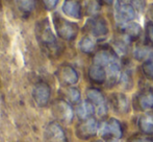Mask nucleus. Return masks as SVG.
<instances>
[{"instance_id": "nucleus-18", "label": "nucleus", "mask_w": 153, "mask_h": 142, "mask_svg": "<svg viewBox=\"0 0 153 142\" xmlns=\"http://www.w3.org/2000/svg\"><path fill=\"white\" fill-rule=\"evenodd\" d=\"M87 96H88V99L93 105L99 106V105L104 104V97H103L102 93L97 89H93V88L92 89H89L87 92Z\"/></svg>"}, {"instance_id": "nucleus-15", "label": "nucleus", "mask_w": 153, "mask_h": 142, "mask_svg": "<svg viewBox=\"0 0 153 142\" xmlns=\"http://www.w3.org/2000/svg\"><path fill=\"white\" fill-rule=\"evenodd\" d=\"M114 108L120 113H127L129 111V102L124 94H115L113 96Z\"/></svg>"}, {"instance_id": "nucleus-7", "label": "nucleus", "mask_w": 153, "mask_h": 142, "mask_svg": "<svg viewBox=\"0 0 153 142\" xmlns=\"http://www.w3.org/2000/svg\"><path fill=\"white\" fill-rule=\"evenodd\" d=\"M54 116L65 123H70L73 119V110L68 102L59 100L53 107Z\"/></svg>"}, {"instance_id": "nucleus-10", "label": "nucleus", "mask_w": 153, "mask_h": 142, "mask_svg": "<svg viewBox=\"0 0 153 142\" xmlns=\"http://www.w3.org/2000/svg\"><path fill=\"white\" fill-rule=\"evenodd\" d=\"M62 12L66 16L71 18L79 19L81 17L80 4L76 0H66L62 4Z\"/></svg>"}, {"instance_id": "nucleus-14", "label": "nucleus", "mask_w": 153, "mask_h": 142, "mask_svg": "<svg viewBox=\"0 0 153 142\" xmlns=\"http://www.w3.org/2000/svg\"><path fill=\"white\" fill-rule=\"evenodd\" d=\"M106 78H108V81L111 84L116 83L120 77V64L118 59H114L108 65L106 66Z\"/></svg>"}, {"instance_id": "nucleus-20", "label": "nucleus", "mask_w": 153, "mask_h": 142, "mask_svg": "<svg viewBox=\"0 0 153 142\" xmlns=\"http://www.w3.org/2000/svg\"><path fill=\"white\" fill-rule=\"evenodd\" d=\"M139 104L143 110H149L153 109V93L148 92L140 95L139 97Z\"/></svg>"}, {"instance_id": "nucleus-33", "label": "nucleus", "mask_w": 153, "mask_h": 142, "mask_svg": "<svg viewBox=\"0 0 153 142\" xmlns=\"http://www.w3.org/2000/svg\"><path fill=\"white\" fill-rule=\"evenodd\" d=\"M108 142H121V141H120L118 138H115V139H111V140L108 141Z\"/></svg>"}, {"instance_id": "nucleus-22", "label": "nucleus", "mask_w": 153, "mask_h": 142, "mask_svg": "<svg viewBox=\"0 0 153 142\" xmlns=\"http://www.w3.org/2000/svg\"><path fill=\"white\" fill-rule=\"evenodd\" d=\"M124 31L128 38H137L141 34V27H140V25L137 23L128 22L125 24Z\"/></svg>"}, {"instance_id": "nucleus-8", "label": "nucleus", "mask_w": 153, "mask_h": 142, "mask_svg": "<svg viewBox=\"0 0 153 142\" xmlns=\"http://www.w3.org/2000/svg\"><path fill=\"white\" fill-rule=\"evenodd\" d=\"M57 77L65 85L72 86L78 81V73L77 71L70 65H64L57 71Z\"/></svg>"}, {"instance_id": "nucleus-5", "label": "nucleus", "mask_w": 153, "mask_h": 142, "mask_svg": "<svg viewBox=\"0 0 153 142\" xmlns=\"http://www.w3.org/2000/svg\"><path fill=\"white\" fill-rule=\"evenodd\" d=\"M45 138L47 142H68L64 129L57 122H50L45 130Z\"/></svg>"}, {"instance_id": "nucleus-2", "label": "nucleus", "mask_w": 153, "mask_h": 142, "mask_svg": "<svg viewBox=\"0 0 153 142\" xmlns=\"http://www.w3.org/2000/svg\"><path fill=\"white\" fill-rule=\"evenodd\" d=\"M54 27L59 37L66 41H72L76 38L78 34V25L69 20L62 18L59 15H55L53 18Z\"/></svg>"}, {"instance_id": "nucleus-34", "label": "nucleus", "mask_w": 153, "mask_h": 142, "mask_svg": "<svg viewBox=\"0 0 153 142\" xmlns=\"http://www.w3.org/2000/svg\"><path fill=\"white\" fill-rule=\"evenodd\" d=\"M95 142H102V141H100V140H98V141H95Z\"/></svg>"}, {"instance_id": "nucleus-28", "label": "nucleus", "mask_w": 153, "mask_h": 142, "mask_svg": "<svg viewBox=\"0 0 153 142\" xmlns=\"http://www.w3.org/2000/svg\"><path fill=\"white\" fill-rule=\"evenodd\" d=\"M146 33H147V37L149 41L153 44V23L148 22L146 25Z\"/></svg>"}, {"instance_id": "nucleus-32", "label": "nucleus", "mask_w": 153, "mask_h": 142, "mask_svg": "<svg viewBox=\"0 0 153 142\" xmlns=\"http://www.w3.org/2000/svg\"><path fill=\"white\" fill-rule=\"evenodd\" d=\"M103 1H104L105 3H107V4H111V3H113V2H114V0H103Z\"/></svg>"}, {"instance_id": "nucleus-19", "label": "nucleus", "mask_w": 153, "mask_h": 142, "mask_svg": "<svg viewBox=\"0 0 153 142\" xmlns=\"http://www.w3.org/2000/svg\"><path fill=\"white\" fill-rule=\"evenodd\" d=\"M79 48L82 52L91 53L95 49V41L91 37H83L79 42Z\"/></svg>"}, {"instance_id": "nucleus-31", "label": "nucleus", "mask_w": 153, "mask_h": 142, "mask_svg": "<svg viewBox=\"0 0 153 142\" xmlns=\"http://www.w3.org/2000/svg\"><path fill=\"white\" fill-rule=\"evenodd\" d=\"M131 142H151V141L147 140V139H134V140H132Z\"/></svg>"}, {"instance_id": "nucleus-17", "label": "nucleus", "mask_w": 153, "mask_h": 142, "mask_svg": "<svg viewBox=\"0 0 153 142\" xmlns=\"http://www.w3.org/2000/svg\"><path fill=\"white\" fill-rule=\"evenodd\" d=\"M133 55L139 61H148L153 59V50L148 47H137L134 49Z\"/></svg>"}, {"instance_id": "nucleus-12", "label": "nucleus", "mask_w": 153, "mask_h": 142, "mask_svg": "<svg viewBox=\"0 0 153 142\" xmlns=\"http://www.w3.org/2000/svg\"><path fill=\"white\" fill-rule=\"evenodd\" d=\"M89 77L92 81L96 84H102L106 79V71L104 68L98 65H93L89 69Z\"/></svg>"}, {"instance_id": "nucleus-11", "label": "nucleus", "mask_w": 153, "mask_h": 142, "mask_svg": "<svg viewBox=\"0 0 153 142\" xmlns=\"http://www.w3.org/2000/svg\"><path fill=\"white\" fill-rule=\"evenodd\" d=\"M94 112H95L94 105L90 100L82 102L76 108V114L79 117V119L81 120H87L89 118H91L92 115L94 114Z\"/></svg>"}, {"instance_id": "nucleus-30", "label": "nucleus", "mask_w": 153, "mask_h": 142, "mask_svg": "<svg viewBox=\"0 0 153 142\" xmlns=\"http://www.w3.org/2000/svg\"><path fill=\"white\" fill-rule=\"evenodd\" d=\"M107 113V107L105 104H102V105H99V106H97V114H98V116H100V117H102V116H105Z\"/></svg>"}, {"instance_id": "nucleus-6", "label": "nucleus", "mask_w": 153, "mask_h": 142, "mask_svg": "<svg viewBox=\"0 0 153 142\" xmlns=\"http://www.w3.org/2000/svg\"><path fill=\"white\" fill-rule=\"evenodd\" d=\"M99 131V126L95 118H89L85 120L76 128V135L80 139H89L94 137Z\"/></svg>"}, {"instance_id": "nucleus-3", "label": "nucleus", "mask_w": 153, "mask_h": 142, "mask_svg": "<svg viewBox=\"0 0 153 142\" xmlns=\"http://www.w3.org/2000/svg\"><path fill=\"white\" fill-rule=\"evenodd\" d=\"M135 18V10L131 4H128L127 2L118 0L117 5H116V19L121 24L132 21Z\"/></svg>"}, {"instance_id": "nucleus-1", "label": "nucleus", "mask_w": 153, "mask_h": 142, "mask_svg": "<svg viewBox=\"0 0 153 142\" xmlns=\"http://www.w3.org/2000/svg\"><path fill=\"white\" fill-rule=\"evenodd\" d=\"M36 34L42 47L49 53H55L59 50V42L47 20H42L36 24Z\"/></svg>"}, {"instance_id": "nucleus-26", "label": "nucleus", "mask_w": 153, "mask_h": 142, "mask_svg": "<svg viewBox=\"0 0 153 142\" xmlns=\"http://www.w3.org/2000/svg\"><path fill=\"white\" fill-rule=\"evenodd\" d=\"M87 10L89 14H95L99 10V4L97 0H87Z\"/></svg>"}, {"instance_id": "nucleus-29", "label": "nucleus", "mask_w": 153, "mask_h": 142, "mask_svg": "<svg viewBox=\"0 0 153 142\" xmlns=\"http://www.w3.org/2000/svg\"><path fill=\"white\" fill-rule=\"evenodd\" d=\"M43 3L45 4V7L47 10H53L59 3V0H43Z\"/></svg>"}, {"instance_id": "nucleus-23", "label": "nucleus", "mask_w": 153, "mask_h": 142, "mask_svg": "<svg viewBox=\"0 0 153 142\" xmlns=\"http://www.w3.org/2000/svg\"><path fill=\"white\" fill-rule=\"evenodd\" d=\"M36 0H20L19 6L23 12H32L36 7Z\"/></svg>"}, {"instance_id": "nucleus-21", "label": "nucleus", "mask_w": 153, "mask_h": 142, "mask_svg": "<svg viewBox=\"0 0 153 142\" xmlns=\"http://www.w3.org/2000/svg\"><path fill=\"white\" fill-rule=\"evenodd\" d=\"M140 129L145 134H153V120L148 116L141 117L139 121Z\"/></svg>"}, {"instance_id": "nucleus-24", "label": "nucleus", "mask_w": 153, "mask_h": 142, "mask_svg": "<svg viewBox=\"0 0 153 142\" xmlns=\"http://www.w3.org/2000/svg\"><path fill=\"white\" fill-rule=\"evenodd\" d=\"M68 98L71 102L77 104L80 100V92L76 88H70L68 90Z\"/></svg>"}, {"instance_id": "nucleus-16", "label": "nucleus", "mask_w": 153, "mask_h": 142, "mask_svg": "<svg viewBox=\"0 0 153 142\" xmlns=\"http://www.w3.org/2000/svg\"><path fill=\"white\" fill-rule=\"evenodd\" d=\"M106 124H107V130H108V135H113L115 138L118 139L122 138L123 130L119 120H117L116 118H111L106 122Z\"/></svg>"}, {"instance_id": "nucleus-9", "label": "nucleus", "mask_w": 153, "mask_h": 142, "mask_svg": "<svg viewBox=\"0 0 153 142\" xmlns=\"http://www.w3.org/2000/svg\"><path fill=\"white\" fill-rule=\"evenodd\" d=\"M89 27L92 35L97 38H102L108 34L107 23L102 18H93L89 21Z\"/></svg>"}, {"instance_id": "nucleus-25", "label": "nucleus", "mask_w": 153, "mask_h": 142, "mask_svg": "<svg viewBox=\"0 0 153 142\" xmlns=\"http://www.w3.org/2000/svg\"><path fill=\"white\" fill-rule=\"evenodd\" d=\"M142 69H143V72L146 76H148L149 78H153V59L146 61Z\"/></svg>"}, {"instance_id": "nucleus-4", "label": "nucleus", "mask_w": 153, "mask_h": 142, "mask_svg": "<svg viewBox=\"0 0 153 142\" xmlns=\"http://www.w3.org/2000/svg\"><path fill=\"white\" fill-rule=\"evenodd\" d=\"M51 90L46 83H38L32 89V98L39 107H46L50 100Z\"/></svg>"}, {"instance_id": "nucleus-13", "label": "nucleus", "mask_w": 153, "mask_h": 142, "mask_svg": "<svg viewBox=\"0 0 153 142\" xmlns=\"http://www.w3.org/2000/svg\"><path fill=\"white\" fill-rule=\"evenodd\" d=\"M116 55L114 53L109 52L107 50H100L95 55L94 57V64L95 65L101 66V67H106L114 59H116Z\"/></svg>"}, {"instance_id": "nucleus-27", "label": "nucleus", "mask_w": 153, "mask_h": 142, "mask_svg": "<svg viewBox=\"0 0 153 142\" xmlns=\"http://www.w3.org/2000/svg\"><path fill=\"white\" fill-rule=\"evenodd\" d=\"M132 6L134 7L135 10H143L146 6L145 0H132Z\"/></svg>"}]
</instances>
